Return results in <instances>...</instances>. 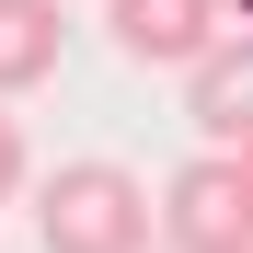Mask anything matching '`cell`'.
Returning <instances> with one entry per match:
<instances>
[{
	"instance_id": "1",
	"label": "cell",
	"mask_w": 253,
	"mask_h": 253,
	"mask_svg": "<svg viewBox=\"0 0 253 253\" xmlns=\"http://www.w3.org/2000/svg\"><path fill=\"white\" fill-rule=\"evenodd\" d=\"M35 242L46 253H150L161 242V184H138L126 161H58L35 184Z\"/></svg>"
},
{
	"instance_id": "2",
	"label": "cell",
	"mask_w": 253,
	"mask_h": 253,
	"mask_svg": "<svg viewBox=\"0 0 253 253\" xmlns=\"http://www.w3.org/2000/svg\"><path fill=\"white\" fill-rule=\"evenodd\" d=\"M161 253H253V207H242V173L219 150H196L161 184Z\"/></svg>"
},
{
	"instance_id": "3",
	"label": "cell",
	"mask_w": 253,
	"mask_h": 253,
	"mask_svg": "<svg viewBox=\"0 0 253 253\" xmlns=\"http://www.w3.org/2000/svg\"><path fill=\"white\" fill-rule=\"evenodd\" d=\"M104 23H115V58L126 69H196L230 35L219 0H104Z\"/></svg>"
},
{
	"instance_id": "4",
	"label": "cell",
	"mask_w": 253,
	"mask_h": 253,
	"mask_svg": "<svg viewBox=\"0 0 253 253\" xmlns=\"http://www.w3.org/2000/svg\"><path fill=\"white\" fill-rule=\"evenodd\" d=\"M184 115L207 126V150H253V23H230L219 46H207L196 69H184Z\"/></svg>"
},
{
	"instance_id": "5",
	"label": "cell",
	"mask_w": 253,
	"mask_h": 253,
	"mask_svg": "<svg viewBox=\"0 0 253 253\" xmlns=\"http://www.w3.org/2000/svg\"><path fill=\"white\" fill-rule=\"evenodd\" d=\"M58 46H69V12L58 0H0V104L58 81Z\"/></svg>"
},
{
	"instance_id": "6",
	"label": "cell",
	"mask_w": 253,
	"mask_h": 253,
	"mask_svg": "<svg viewBox=\"0 0 253 253\" xmlns=\"http://www.w3.org/2000/svg\"><path fill=\"white\" fill-rule=\"evenodd\" d=\"M35 184V150H23V126H12V104H0V207H12Z\"/></svg>"
},
{
	"instance_id": "7",
	"label": "cell",
	"mask_w": 253,
	"mask_h": 253,
	"mask_svg": "<svg viewBox=\"0 0 253 253\" xmlns=\"http://www.w3.org/2000/svg\"><path fill=\"white\" fill-rule=\"evenodd\" d=\"M230 173H242V207H253V150H230Z\"/></svg>"
},
{
	"instance_id": "8",
	"label": "cell",
	"mask_w": 253,
	"mask_h": 253,
	"mask_svg": "<svg viewBox=\"0 0 253 253\" xmlns=\"http://www.w3.org/2000/svg\"><path fill=\"white\" fill-rule=\"evenodd\" d=\"M219 12H253V0H219Z\"/></svg>"
}]
</instances>
